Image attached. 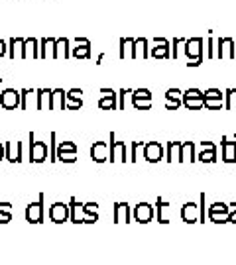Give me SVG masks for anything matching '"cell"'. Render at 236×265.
<instances>
[{
	"mask_svg": "<svg viewBox=\"0 0 236 265\" xmlns=\"http://www.w3.org/2000/svg\"><path fill=\"white\" fill-rule=\"evenodd\" d=\"M30 153H28V159L30 163H44L48 159V143L46 141H36V134L30 132Z\"/></svg>",
	"mask_w": 236,
	"mask_h": 265,
	"instance_id": "cell-1",
	"label": "cell"
},
{
	"mask_svg": "<svg viewBox=\"0 0 236 265\" xmlns=\"http://www.w3.org/2000/svg\"><path fill=\"white\" fill-rule=\"evenodd\" d=\"M44 192L37 197L36 202H32V204H28L26 206V220L30 222V224H41L44 222Z\"/></svg>",
	"mask_w": 236,
	"mask_h": 265,
	"instance_id": "cell-2",
	"label": "cell"
},
{
	"mask_svg": "<svg viewBox=\"0 0 236 265\" xmlns=\"http://www.w3.org/2000/svg\"><path fill=\"white\" fill-rule=\"evenodd\" d=\"M142 155L148 163H158L165 159V150L160 141H146L144 143V150H142Z\"/></svg>",
	"mask_w": 236,
	"mask_h": 265,
	"instance_id": "cell-3",
	"label": "cell"
},
{
	"mask_svg": "<svg viewBox=\"0 0 236 265\" xmlns=\"http://www.w3.org/2000/svg\"><path fill=\"white\" fill-rule=\"evenodd\" d=\"M214 47H217V59H234L236 57V47L232 38L214 39Z\"/></svg>",
	"mask_w": 236,
	"mask_h": 265,
	"instance_id": "cell-4",
	"label": "cell"
},
{
	"mask_svg": "<svg viewBox=\"0 0 236 265\" xmlns=\"http://www.w3.org/2000/svg\"><path fill=\"white\" fill-rule=\"evenodd\" d=\"M0 108H4V110L20 108V90H16V88L0 90Z\"/></svg>",
	"mask_w": 236,
	"mask_h": 265,
	"instance_id": "cell-5",
	"label": "cell"
},
{
	"mask_svg": "<svg viewBox=\"0 0 236 265\" xmlns=\"http://www.w3.org/2000/svg\"><path fill=\"white\" fill-rule=\"evenodd\" d=\"M183 53H185L187 61L205 57V53H203V38L185 39V41H183Z\"/></svg>",
	"mask_w": 236,
	"mask_h": 265,
	"instance_id": "cell-6",
	"label": "cell"
},
{
	"mask_svg": "<svg viewBox=\"0 0 236 265\" xmlns=\"http://www.w3.org/2000/svg\"><path fill=\"white\" fill-rule=\"evenodd\" d=\"M50 220L53 224H63L69 220V204H63V202H53L48 210Z\"/></svg>",
	"mask_w": 236,
	"mask_h": 265,
	"instance_id": "cell-7",
	"label": "cell"
},
{
	"mask_svg": "<svg viewBox=\"0 0 236 265\" xmlns=\"http://www.w3.org/2000/svg\"><path fill=\"white\" fill-rule=\"evenodd\" d=\"M109 159L111 161H122L126 163V143L124 141H116L114 134L111 132V146H109Z\"/></svg>",
	"mask_w": 236,
	"mask_h": 265,
	"instance_id": "cell-8",
	"label": "cell"
},
{
	"mask_svg": "<svg viewBox=\"0 0 236 265\" xmlns=\"http://www.w3.org/2000/svg\"><path fill=\"white\" fill-rule=\"evenodd\" d=\"M134 220L140 222V224H148L154 220V206L148 204V202H140L134 208Z\"/></svg>",
	"mask_w": 236,
	"mask_h": 265,
	"instance_id": "cell-9",
	"label": "cell"
},
{
	"mask_svg": "<svg viewBox=\"0 0 236 265\" xmlns=\"http://www.w3.org/2000/svg\"><path fill=\"white\" fill-rule=\"evenodd\" d=\"M91 159L95 163H104L109 159V143L106 141H95L91 146Z\"/></svg>",
	"mask_w": 236,
	"mask_h": 265,
	"instance_id": "cell-10",
	"label": "cell"
},
{
	"mask_svg": "<svg viewBox=\"0 0 236 265\" xmlns=\"http://www.w3.org/2000/svg\"><path fill=\"white\" fill-rule=\"evenodd\" d=\"M221 148H223V161L224 163H236V136H234V139L223 138Z\"/></svg>",
	"mask_w": 236,
	"mask_h": 265,
	"instance_id": "cell-11",
	"label": "cell"
},
{
	"mask_svg": "<svg viewBox=\"0 0 236 265\" xmlns=\"http://www.w3.org/2000/svg\"><path fill=\"white\" fill-rule=\"evenodd\" d=\"M183 104V92L179 88H169L165 92V108L167 110H177Z\"/></svg>",
	"mask_w": 236,
	"mask_h": 265,
	"instance_id": "cell-12",
	"label": "cell"
},
{
	"mask_svg": "<svg viewBox=\"0 0 236 265\" xmlns=\"http://www.w3.org/2000/svg\"><path fill=\"white\" fill-rule=\"evenodd\" d=\"M181 220L187 222V224H195L199 222V206L195 202H187L181 208Z\"/></svg>",
	"mask_w": 236,
	"mask_h": 265,
	"instance_id": "cell-13",
	"label": "cell"
},
{
	"mask_svg": "<svg viewBox=\"0 0 236 265\" xmlns=\"http://www.w3.org/2000/svg\"><path fill=\"white\" fill-rule=\"evenodd\" d=\"M81 94H83L81 88H71V90H67V92H65V99H67V106H65V110H79V108L83 106Z\"/></svg>",
	"mask_w": 236,
	"mask_h": 265,
	"instance_id": "cell-14",
	"label": "cell"
},
{
	"mask_svg": "<svg viewBox=\"0 0 236 265\" xmlns=\"http://www.w3.org/2000/svg\"><path fill=\"white\" fill-rule=\"evenodd\" d=\"M197 159L195 153V141H181V150H179V163H191Z\"/></svg>",
	"mask_w": 236,
	"mask_h": 265,
	"instance_id": "cell-15",
	"label": "cell"
},
{
	"mask_svg": "<svg viewBox=\"0 0 236 265\" xmlns=\"http://www.w3.org/2000/svg\"><path fill=\"white\" fill-rule=\"evenodd\" d=\"M8 57L10 59H24V39L22 38H10L8 41Z\"/></svg>",
	"mask_w": 236,
	"mask_h": 265,
	"instance_id": "cell-16",
	"label": "cell"
},
{
	"mask_svg": "<svg viewBox=\"0 0 236 265\" xmlns=\"http://www.w3.org/2000/svg\"><path fill=\"white\" fill-rule=\"evenodd\" d=\"M112 212H114L112 216H114V222H116V224H120V222H126V224H128V222H130V214H132V212H130V204L116 202Z\"/></svg>",
	"mask_w": 236,
	"mask_h": 265,
	"instance_id": "cell-17",
	"label": "cell"
},
{
	"mask_svg": "<svg viewBox=\"0 0 236 265\" xmlns=\"http://www.w3.org/2000/svg\"><path fill=\"white\" fill-rule=\"evenodd\" d=\"M65 106H67L65 90H63V88H53V90H51L50 110H65Z\"/></svg>",
	"mask_w": 236,
	"mask_h": 265,
	"instance_id": "cell-18",
	"label": "cell"
},
{
	"mask_svg": "<svg viewBox=\"0 0 236 265\" xmlns=\"http://www.w3.org/2000/svg\"><path fill=\"white\" fill-rule=\"evenodd\" d=\"M55 55V38H44L39 39V57L41 59H53Z\"/></svg>",
	"mask_w": 236,
	"mask_h": 265,
	"instance_id": "cell-19",
	"label": "cell"
},
{
	"mask_svg": "<svg viewBox=\"0 0 236 265\" xmlns=\"http://www.w3.org/2000/svg\"><path fill=\"white\" fill-rule=\"evenodd\" d=\"M69 57H71L69 39L67 38L55 39V55H53V59H69Z\"/></svg>",
	"mask_w": 236,
	"mask_h": 265,
	"instance_id": "cell-20",
	"label": "cell"
},
{
	"mask_svg": "<svg viewBox=\"0 0 236 265\" xmlns=\"http://www.w3.org/2000/svg\"><path fill=\"white\" fill-rule=\"evenodd\" d=\"M148 57H149L148 39L146 38L134 39V53H132V59H148Z\"/></svg>",
	"mask_w": 236,
	"mask_h": 265,
	"instance_id": "cell-21",
	"label": "cell"
},
{
	"mask_svg": "<svg viewBox=\"0 0 236 265\" xmlns=\"http://www.w3.org/2000/svg\"><path fill=\"white\" fill-rule=\"evenodd\" d=\"M39 57V39H24V59H37Z\"/></svg>",
	"mask_w": 236,
	"mask_h": 265,
	"instance_id": "cell-22",
	"label": "cell"
},
{
	"mask_svg": "<svg viewBox=\"0 0 236 265\" xmlns=\"http://www.w3.org/2000/svg\"><path fill=\"white\" fill-rule=\"evenodd\" d=\"M50 102H51V88H36V108L37 110L50 108Z\"/></svg>",
	"mask_w": 236,
	"mask_h": 265,
	"instance_id": "cell-23",
	"label": "cell"
},
{
	"mask_svg": "<svg viewBox=\"0 0 236 265\" xmlns=\"http://www.w3.org/2000/svg\"><path fill=\"white\" fill-rule=\"evenodd\" d=\"M69 220L75 222V224L83 222V204L77 202V199H71V201H69Z\"/></svg>",
	"mask_w": 236,
	"mask_h": 265,
	"instance_id": "cell-24",
	"label": "cell"
},
{
	"mask_svg": "<svg viewBox=\"0 0 236 265\" xmlns=\"http://www.w3.org/2000/svg\"><path fill=\"white\" fill-rule=\"evenodd\" d=\"M118 45H120V53H118V57L120 59H132V53H134V39L132 38H120L118 41Z\"/></svg>",
	"mask_w": 236,
	"mask_h": 265,
	"instance_id": "cell-25",
	"label": "cell"
},
{
	"mask_svg": "<svg viewBox=\"0 0 236 265\" xmlns=\"http://www.w3.org/2000/svg\"><path fill=\"white\" fill-rule=\"evenodd\" d=\"M179 150H181V141H167V148H165V159L169 163L179 161Z\"/></svg>",
	"mask_w": 236,
	"mask_h": 265,
	"instance_id": "cell-26",
	"label": "cell"
},
{
	"mask_svg": "<svg viewBox=\"0 0 236 265\" xmlns=\"http://www.w3.org/2000/svg\"><path fill=\"white\" fill-rule=\"evenodd\" d=\"M32 99H36V88H22L20 90V108L28 110L32 106Z\"/></svg>",
	"mask_w": 236,
	"mask_h": 265,
	"instance_id": "cell-27",
	"label": "cell"
},
{
	"mask_svg": "<svg viewBox=\"0 0 236 265\" xmlns=\"http://www.w3.org/2000/svg\"><path fill=\"white\" fill-rule=\"evenodd\" d=\"M158 222H162V224H167L169 222V218H167V210L171 208V204L167 201H163L162 197H158Z\"/></svg>",
	"mask_w": 236,
	"mask_h": 265,
	"instance_id": "cell-28",
	"label": "cell"
},
{
	"mask_svg": "<svg viewBox=\"0 0 236 265\" xmlns=\"http://www.w3.org/2000/svg\"><path fill=\"white\" fill-rule=\"evenodd\" d=\"M149 57L154 59H169L171 57V45H156L149 50Z\"/></svg>",
	"mask_w": 236,
	"mask_h": 265,
	"instance_id": "cell-29",
	"label": "cell"
},
{
	"mask_svg": "<svg viewBox=\"0 0 236 265\" xmlns=\"http://www.w3.org/2000/svg\"><path fill=\"white\" fill-rule=\"evenodd\" d=\"M116 92L114 94H111V97H102L99 101V108L100 110H116L118 108V102H116Z\"/></svg>",
	"mask_w": 236,
	"mask_h": 265,
	"instance_id": "cell-30",
	"label": "cell"
},
{
	"mask_svg": "<svg viewBox=\"0 0 236 265\" xmlns=\"http://www.w3.org/2000/svg\"><path fill=\"white\" fill-rule=\"evenodd\" d=\"M71 57H75V59H89V57H91V45H77V47H71Z\"/></svg>",
	"mask_w": 236,
	"mask_h": 265,
	"instance_id": "cell-31",
	"label": "cell"
},
{
	"mask_svg": "<svg viewBox=\"0 0 236 265\" xmlns=\"http://www.w3.org/2000/svg\"><path fill=\"white\" fill-rule=\"evenodd\" d=\"M224 108L226 110H234L236 108V88H226V92H224Z\"/></svg>",
	"mask_w": 236,
	"mask_h": 265,
	"instance_id": "cell-32",
	"label": "cell"
},
{
	"mask_svg": "<svg viewBox=\"0 0 236 265\" xmlns=\"http://www.w3.org/2000/svg\"><path fill=\"white\" fill-rule=\"evenodd\" d=\"M4 159H8L10 163H16V141L4 143Z\"/></svg>",
	"mask_w": 236,
	"mask_h": 265,
	"instance_id": "cell-33",
	"label": "cell"
},
{
	"mask_svg": "<svg viewBox=\"0 0 236 265\" xmlns=\"http://www.w3.org/2000/svg\"><path fill=\"white\" fill-rule=\"evenodd\" d=\"M142 150H144V141H132V146H130V161L132 163H136L140 159Z\"/></svg>",
	"mask_w": 236,
	"mask_h": 265,
	"instance_id": "cell-34",
	"label": "cell"
},
{
	"mask_svg": "<svg viewBox=\"0 0 236 265\" xmlns=\"http://www.w3.org/2000/svg\"><path fill=\"white\" fill-rule=\"evenodd\" d=\"M205 104V97L203 99H183V106L187 110H201Z\"/></svg>",
	"mask_w": 236,
	"mask_h": 265,
	"instance_id": "cell-35",
	"label": "cell"
},
{
	"mask_svg": "<svg viewBox=\"0 0 236 265\" xmlns=\"http://www.w3.org/2000/svg\"><path fill=\"white\" fill-rule=\"evenodd\" d=\"M217 152H209V150H201V153H197V159L201 163H214L217 161Z\"/></svg>",
	"mask_w": 236,
	"mask_h": 265,
	"instance_id": "cell-36",
	"label": "cell"
},
{
	"mask_svg": "<svg viewBox=\"0 0 236 265\" xmlns=\"http://www.w3.org/2000/svg\"><path fill=\"white\" fill-rule=\"evenodd\" d=\"M205 101H224V92H221V88H209L203 92Z\"/></svg>",
	"mask_w": 236,
	"mask_h": 265,
	"instance_id": "cell-37",
	"label": "cell"
},
{
	"mask_svg": "<svg viewBox=\"0 0 236 265\" xmlns=\"http://www.w3.org/2000/svg\"><path fill=\"white\" fill-rule=\"evenodd\" d=\"M57 161H61V163H75L77 161V152H59L57 153Z\"/></svg>",
	"mask_w": 236,
	"mask_h": 265,
	"instance_id": "cell-38",
	"label": "cell"
},
{
	"mask_svg": "<svg viewBox=\"0 0 236 265\" xmlns=\"http://www.w3.org/2000/svg\"><path fill=\"white\" fill-rule=\"evenodd\" d=\"M132 99L152 101V90H149V88H136V90H132Z\"/></svg>",
	"mask_w": 236,
	"mask_h": 265,
	"instance_id": "cell-39",
	"label": "cell"
},
{
	"mask_svg": "<svg viewBox=\"0 0 236 265\" xmlns=\"http://www.w3.org/2000/svg\"><path fill=\"white\" fill-rule=\"evenodd\" d=\"M55 132L50 134V159L51 161H57V141H55Z\"/></svg>",
	"mask_w": 236,
	"mask_h": 265,
	"instance_id": "cell-40",
	"label": "cell"
},
{
	"mask_svg": "<svg viewBox=\"0 0 236 265\" xmlns=\"http://www.w3.org/2000/svg\"><path fill=\"white\" fill-rule=\"evenodd\" d=\"M209 212H214V214H228V204L224 202H214L209 206Z\"/></svg>",
	"mask_w": 236,
	"mask_h": 265,
	"instance_id": "cell-41",
	"label": "cell"
},
{
	"mask_svg": "<svg viewBox=\"0 0 236 265\" xmlns=\"http://www.w3.org/2000/svg\"><path fill=\"white\" fill-rule=\"evenodd\" d=\"M207 59H217V47H214L212 36H209V39H207Z\"/></svg>",
	"mask_w": 236,
	"mask_h": 265,
	"instance_id": "cell-42",
	"label": "cell"
},
{
	"mask_svg": "<svg viewBox=\"0 0 236 265\" xmlns=\"http://www.w3.org/2000/svg\"><path fill=\"white\" fill-rule=\"evenodd\" d=\"M132 104L136 110H149L152 108V101H140V99H132Z\"/></svg>",
	"mask_w": 236,
	"mask_h": 265,
	"instance_id": "cell-43",
	"label": "cell"
},
{
	"mask_svg": "<svg viewBox=\"0 0 236 265\" xmlns=\"http://www.w3.org/2000/svg\"><path fill=\"white\" fill-rule=\"evenodd\" d=\"M183 38H174V51H171V55H174V59H177L179 55H181V45H183Z\"/></svg>",
	"mask_w": 236,
	"mask_h": 265,
	"instance_id": "cell-44",
	"label": "cell"
},
{
	"mask_svg": "<svg viewBox=\"0 0 236 265\" xmlns=\"http://www.w3.org/2000/svg\"><path fill=\"white\" fill-rule=\"evenodd\" d=\"M209 220L214 222V224H226V222H228V214H214V212H209Z\"/></svg>",
	"mask_w": 236,
	"mask_h": 265,
	"instance_id": "cell-45",
	"label": "cell"
},
{
	"mask_svg": "<svg viewBox=\"0 0 236 265\" xmlns=\"http://www.w3.org/2000/svg\"><path fill=\"white\" fill-rule=\"evenodd\" d=\"M183 99H203V90H199V88H187L183 92Z\"/></svg>",
	"mask_w": 236,
	"mask_h": 265,
	"instance_id": "cell-46",
	"label": "cell"
},
{
	"mask_svg": "<svg viewBox=\"0 0 236 265\" xmlns=\"http://www.w3.org/2000/svg\"><path fill=\"white\" fill-rule=\"evenodd\" d=\"M224 106V101H205L203 108H209V110H221Z\"/></svg>",
	"mask_w": 236,
	"mask_h": 265,
	"instance_id": "cell-47",
	"label": "cell"
},
{
	"mask_svg": "<svg viewBox=\"0 0 236 265\" xmlns=\"http://www.w3.org/2000/svg\"><path fill=\"white\" fill-rule=\"evenodd\" d=\"M0 214H12V204L10 202H0Z\"/></svg>",
	"mask_w": 236,
	"mask_h": 265,
	"instance_id": "cell-48",
	"label": "cell"
},
{
	"mask_svg": "<svg viewBox=\"0 0 236 265\" xmlns=\"http://www.w3.org/2000/svg\"><path fill=\"white\" fill-rule=\"evenodd\" d=\"M201 148L203 150H209V152H217V146L212 141H201Z\"/></svg>",
	"mask_w": 236,
	"mask_h": 265,
	"instance_id": "cell-49",
	"label": "cell"
},
{
	"mask_svg": "<svg viewBox=\"0 0 236 265\" xmlns=\"http://www.w3.org/2000/svg\"><path fill=\"white\" fill-rule=\"evenodd\" d=\"M8 53V43L4 39H0V57H4Z\"/></svg>",
	"mask_w": 236,
	"mask_h": 265,
	"instance_id": "cell-50",
	"label": "cell"
},
{
	"mask_svg": "<svg viewBox=\"0 0 236 265\" xmlns=\"http://www.w3.org/2000/svg\"><path fill=\"white\" fill-rule=\"evenodd\" d=\"M203 61H205V57H199V59H191V61H187V67H199Z\"/></svg>",
	"mask_w": 236,
	"mask_h": 265,
	"instance_id": "cell-51",
	"label": "cell"
},
{
	"mask_svg": "<svg viewBox=\"0 0 236 265\" xmlns=\"http://www.w3.org/2000/svg\"><path fill=\"white\" fill-rule=\"evenodd\" d=\"M154 45H171L165 38H154Z\"/></svg>",
	"mask_w": 236,
	"mask_h": 265,
	"instance_id": "cell-52",
	"label": "cell"
},
{
	"mask_svg": "<svg viewBox=\"0 0 236 265\" xmlns=\"http://www.w3.org/2000/svg\"><path fill=\"white\" fill-rule=\"evenodd\" d=\"M75 45H91L87 38H75Z\"/></svg>",
	"mask_w": 236,
	"mask_h": 265,
	"instance_id": "cell-53",
	"label": "cell"
},
{
	"mask_svg": "<svg viewBox=\"0 0 236 265\" xmlns=\"http://www.w3.org/2000/svg\"><path fill=\"white\" fill-rule=\"evenodd\" d=\"M12 220V214H0V224H8Z\"/></svg>",
	"mask_w": 236,
	"mask_h": 265,
	"instance_id": "cell-54",
	"label": "cell"
},
{
	"mask_svg": "<svg viewBox=\"0 0 236 265\" xmlns=\"http://www.w3.org/2000/svg\"><path fill=\"white\" fill-rule=\"evenodd\" d=\"M100 94H102V97H111V94H114V90H112V88H100Z\"/></svg>",
	"mask_w": 236,
	"mask_h": 265,
	"instance_id": "cell-55",
	"label": "cell"
},
{
	"mask_svg": "<svg viewBox=\"0 0 236 265\" xmlns=\"http://www.w3.org/2000/svg\"><path fill=\"white\" fill-rule=\"evenodd\" d=\"M228 222L236 224V210H230V212H228Z\"/></svg>",
	"mask_w": 236,
	"mask_h": 265,
	"instance_id": "cell-56",
	"label": "cell"
},
{
	"mask_svg": "<svg viewBox=\"0 0 236 265\" xmlns=\"http://www.w3.org/2000/svg\"><path fill=\"white\" fill-rule=\"evenodd\" d=\"M4 159V143H0V161Z\"/></svg>",
	"mask_w": 236,
	"mask_h": 265,
	"instance_id": "cell-57",
	"label": "cell"
},
{
	"mask_svg": "<svg viewBox=\"0 0 236 265\" xmlns=\"http://www.w3.org/2000/svg\"><path fill=\"white\" fill-rule=\"evenodd\" d=\"M102 59H104V53H100L99 57H97V65H100V63H102Z\"/></svg>",
	"mask_w": 236,
	"mask_h": 265,
	"instance_id": "cell-58",
	"label": "cell"
},
{
	"mask_svg": "<svg viewBox=\"0 0 236 265\" xmlns=\"http://www.w3.org/2000/svg\"><path fill=\"white\" fill-rule=\"evenodd\" d=\"M230 210H236V202H230V204H228V212H230Z\"/></svg>",
	"mask_w": 236,
	"mask_h": 265,
	"instance_id": "cell-59",
	"label": "cell"
},
{
	"mask_svg": "<svg viewBox=\"0 0 236 265\" xmlns=\"http://www.w3.org/2000/svg\"><path fill=\"white\" fill-rule=\"evenodd\" d=\"M0 85H2V79H0Z\"/></svg>",
	"mask_w": 236,
	"mask_h": 265,
	"instance_id": "cell-60",
	"label": "cell"
}]
</instances>
